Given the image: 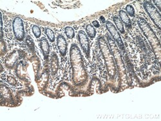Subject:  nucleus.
<instances>
[{"mask_svg": "<svg viewBox=\"0 0 161 121\" xmlns=\"http://www.w3.org/2000/svg\"><path fill=\"white\" fill-rule=\"evenodd\" d=\"M59 69V59L56 53L53 52L50 59V71L52 75L57 74Z\"/></svg>", "mask_w": 161, "mask_h": 121, "instance_id": "nucleus-12", "label": "nucleus"}, {"mask_svg": "<svg viewBox=\"0 0 161 121\" xmlns=\"http://www.w3.org/2000/svg\"><path fill=\"white\" fill-rule=\"evenodd\" d=\"M113 21L115 23V27L117 29V30L120 33L125 34V27H124V25H123V22L121 21V20L120 19V18L117 17V16H114L113 18Z\"/></svg>", "mask_w": 161, "mask_h": 121, "instance_id": "nucleus-16", "label": "nucleus"}, {"mask_svg": "<svg viewBox=\"0 0 161 121\" xmlns=\"http://www.w3.org/2000/svg\"><path fill=\"white\" fill-rule=\"evenodd\" d=\"M1 96L2 98H4L6 100H11L12 99V94L10 90L5 86L2 85L1 88Z\"/></svg>", "mask_w": 161, "mask_h": 121, "instance_id": "nucleus-15", "label": "nucleus"}, {"mask_svg": "<svg viewBox=\"0 0 161 121\" xmlns=\"http://www.w3.org/2000/svg\"><path fill=\"white\" fill-rule=\"evenodd\" d=\"M12 30L15 39L19 41H22L25 37V26L23 19L19 17H16L12 22Z\"/></svg>", "mask_w": 161, "mask_h": 121, "instance_id": "nucleus-6", "label": "nucleus"}, {"mask_svg": "<svg viewBox=\"0 0 161 121\" xmlns=\"http://www.w3.org/2000/svg\"><path fill=\"white\" fill-rule=\"evenodd\" d=\"M143 7L146 13L158 28V30L161 29V16L159 11L155 6L149 1H146L143 3Z\"/></svg>", "mask_w": 161, "mask_h": 121, "instance_id": "nucleus-5", "label": "nucleus"}, {"mask_svg": "<svg viewBox=\"0 0 161 121\" xmlns=\"http://www.w3.org/2000/svg\"><path fill=\"white\" fill-rule=\"evenodd\" d=\"M92 25H93V26H94V27H96V28H99V26H100V25H99V23L98 21H97V20L93 21V22H92Z\"/></svg>", "mask_w": 161, "mask_h": 121, "instance_id": "nucleus-24", "label": "nucleus"}, {"mask_svg": "<svg viewBox=\"0 0 161 121\" xmlns=\"http://www.w3.org/2000/svg\"><path fill=\"white\" fill-rule=\"evenodd\" d=\"M105 23H106V29L108 30V31L112 36L114 41L117 44V45L119 46L120 50H125L124 43L121 37L120 36V33L116 29L115 26L110 21H106Z\"/></svg>", "mask_w": 161, "mask_h": 121, "instance_id": "nucleus-7", "label": "nucleus"}, {"mask_svg": "<svg viewBox=\"0 0 161 121\" xmlns=\"http://www.w3.org/2000/svg\"><path fill=\"white\" fill-rule=\"evenodd\" d=\"M64 33L67 38L70 39H73L75 37V31L74 29L71 26H66L64 29Z\"/></svg>", "mask_w": 161, "mask_h": 121, "instance_id": "nucleus-18", "label": "nucleus"}, {"mask_svg": "<svg viewBox=\"0 0 161 121\" xmlns=\"http://www.w3.org/2000/svg\"><path fill=\"white\" fill-rule=\"evenodd\" d=\"M7 82H8L10 85H15L16 84V83H17L16 79H15L14 77L10 76V75L7 77Z\"/></svg>", "mask_w": 161, "mask_h": 121, "instance_id": "nucleus-22", "label": "nucleus"}, {"mask_svg": "<svg viewBox=\"0 0 161 121\" xmlns=\"http://www.w3.org/2000/svg\"><path fill=\"white\" fill-rule=\"evenodd\" d=\"M77 39L84 53L87 58H90V47L87 34L83 30H79L77 34Z\"/></svg>", "mask_w": 161, "mask_h": 121, "instance_id": "nucleus-8", "label": "nucleus"}, {"mask_svg": "<svg viewBox=\"0 0 161 121\" xmlns=\"http://www.w3.org/2000/svg\"><path fill=\"white\" fill-rule=\"evenodd\" d=\"M39 45H40V48H41L45 60H47L48 59L49 53H50V45H49L48 40L45 37H43L41 39H40Z\"/></svg>", "mask_w": 161, "mask_h": 121, "instance_id": "nucleus-11", "label": "nucleus"}, {"mask_svg": "<svg viewBox=\"0 0 161 121\" xmlns=\"http://www.w3.org/2000/svg\"><path fill=\"white\" fill-rule=\"evenodd\" d=\"M86 32L88 37H90L91 39L94 38L96 36V30L95 29L94 26H93L92 25L88 24L86 25Z\"/></svg>", "mask_w": 161, "mask_h": 121, "instance_id": "nucleus-17", "label": "nucleus"}, {"mask_svg": "<svg viewBox=\"0 0 161 121\" xmlns=\"http://www.w3.org/2000/svg\"><path fill=\"white\" fill-rule=\"evenodd\" d=\"M153 3L156 5L155 7H156V8L157 7L159 10H161V8H160L161 1H160V0H154V1H153ZM154 4H153V5H154Z\"/></svg>", "mask_w": 161, "mask_h": 121, "instance_id": "nucleus-23", "label": "nucleus"}, {"mask_svg": "<svg viewBox=\"0 0 161 121\" xmlns=\"http://www.w3.org/2000/svg\"><path fill=\"white\" fill-rule=\"evenodd\" d=\"M32 32L34 35V36L36 37V38H39L40 37H41V35H42V31H41V29H40V28L39 27V26L36 25H34L32 26Z\"/></svg>", "mask_w": 161, "mask_h": 121, "instance_id": "nucleus-21", "label": "nucleus"}, {"mask_svg": "<svg viewBox=\"0 0 161 121\" xmlns=\"http://www.w3.org/2000/svg\"><path fill=\"white\" fill-rule=\"evenodd\" d=\"M25 66V65H24L22 62H19L17 65L16 74L19 78L22 79H23L24 77H26V70Z\"/></svg>", "mask_w": 161, "mask_h": 121, "instance_id": "nucleus-14", "label": "nucleus"}, {"mask_svg": "<svg viewBox=\"0 0 161 121\" xmlns=\"http://www.w3.org/2000/svg\"><path fill=\"white\" fill-rule=\"evenodd\" d=\"M119 15L120 17V19L121 20L123 23H124L128 28L131 29V23L130 19L129 18V16L127 14V13L123 10H120L119 12Z\"/></svg>", "mask_w": 161, "mask_h": 121, "instance_id": "nucleus-13", "label": "nucleus"}, {"mask_svg": "<svg viewBox=\"0 0 161 121\" xmlns=\"http://www.w3.org/2000/svg\"><path fill=\"white\" fill-rule=\"evenodd\" d=\"M70 60L72 70L73 83L76 86L86 84L88 74L84 65L81 52L75 44H72L70 49Z\"/></svg>", "mask_w": 161, "mask_h": 121, "instance_id": "nucleus-1", "label": "nucleus"}, {"mask_svg": "<svg viewBox=\"0 0 161 121\" xmlns=\"http://www.w3.org/2000/svg\"><path fill=\"white\" fill-rule=\"evenodd\" d=\"M20 56V52L14 50L6 58L5 64L8 69H12L15 66Z\"/></svg>", "mask_w": 161, "mask_h": 121, "instance_id": "nucleus-9", "label": "nucleus"}, {"mask_svg": "<svg viewBox=\"0 0 161 121\" xmlns=\"http://www.w3.org/2000/svg\"><path fill=\"white\" fill-rule=\"evenodd\" d=\"M45 34L47 35L49 41L52 43L54 42L56 37H55V34H54L53 31L51 29H49V28L45 29Z\"/></svg>", "mask_w": 161, "mask_h": 121, "instance_id": "nucleus-19", "label": "nucleus"}, {"mask_svg": "<svg viewBox=\"0 0 161 121\" xmlns=\"http://www.w3.org/2000/svg\"><path fill=\"white\" fill-rule=\"evenodd\" d=\"M57 47L59 50V52L61 56H65L67 52V48H68V45H67V42L65 37L59 34L57 37Z\"/></svg>", "mask_w": 161, "mask_h": 121, "instance_id": "nucleus-10", "label": "nucleus"}, {"mask_svg": "<svg viewBox=\"0 0 161 121\" xmlns=\"http://www.w3.org/2000/svg\"><path fill=\"white\" fill-rule=\"evenodd\" d=\"M137 24L141 29V31L144 34L146 39L148 40L151 45L152 50L155 53L157 59L160 61L161 56V48L160 42L155 33L151 28L150 25L144 19L139 18L137 20Z\"/></svg>", "mask_w": 161, "mask_h": 121, "instance_id": "nucleus-2", "label": "nucleus"}, {"mask_svg": "<svg viewBox=\"0 0 161 121\" xmlns=\"http://www.w3.org/2000/svg\"><path fill=\"white\" fill-rule=\"evenodd\" d=\"M107 40H108V43L109 47L113 53V56L115 59V64L117 66L118 70L119 71V73L120 74V77H126V72H125V65L122 59L121 56H120V53L119 51V48L115 44L114 39L109 36L107 35Z\"/></svg>", "mask_w": 161, "mask_h": 121, "instance_id": "nucleus-4", "label": "nucleus"}, {"mask_svg": "<svg viewBox=\"0 0 161 121\" xmlns=\"http://www.w3.org/2000/svg\"><path fill=\"white\" fill-rule=\"evenodd\" d=\"M98 45L103 56L109 77L111 79H114L116 75L117 69L113 53L109 45L105 39L102 36L98 38Z\"/></svg>", "mask_w": 161, "mask_h": 121, "instance_id": "nucleus-3", "label": "nucleus"}, {"mask_svg": "<svg viewBox=\"0 0 161 121\" xmlns=\"http://www.w3.org/2000/svg\"><path fill=\"white\" fill-rule=\"evenodd\" d=\"M100 19H101V21H102V23H106L105 19H104V18L103 16H101V17H100Z\"/></svg>", "mask_w": 161, "mask_h": 121, "instance_id": "nucleus-25", "label": "nucleus"}, {"mask_svg": "<svg viewBox=\"0 0 161 121\" xmlns=\"http://www.w3.org/2000/svg\"><path fill=\"white\" fill-rule=\"evenodd\" d=\"M126 11L127 14L128 16H130V17H135V14H136V12H135V9H134L133 7L131 5H127L126 6Z\"/></svg>", "mask_w": 161, "mask_h": 121, "instance_id": "nucleus-20", "label": "nucleus"}]
</instances>
